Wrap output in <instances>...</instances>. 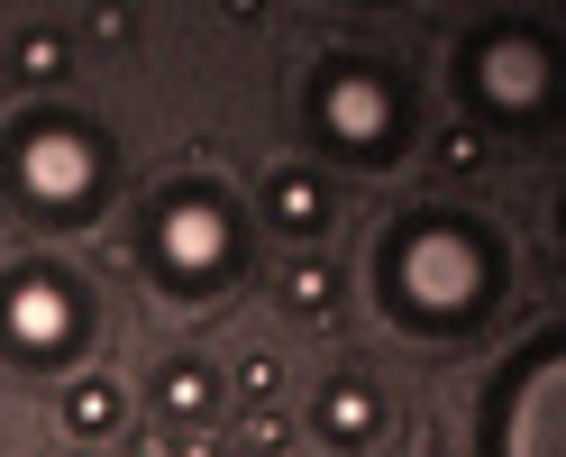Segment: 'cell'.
<instances>
[{
	"label": "cell",
	"mask_w": 566,
	"mask_h": 457,
	"mask_svg": "<svg viewBox=\"0 0 566 457\" xmlns=\"http://www.w3.org/2000/svg\"><path fill=\"white\" fill-rule=\"evenodd\" d=\"M238 210L210 193V184H174L147 220V274L174 293V302H210L238 284Z\"/></svg>",
	"instance_id": "4"
},
{
	"label": "cell",
	"mask_w": 566,
	"mask_h": 457,
	"mask_svg": "<svg viewBox=\"0 0 566 457\" xmlns=\"http://www.w3.org/2000/svg\"><path fill=\"white\" fill-rule=\"evenodd\" d=\"M92 339V302L64 266H19L0 274V347L19 366H74Z\"/></svg>",
	"instance_id": "5"
},
{
	"label": "cell",
	"mask_w": 566,
	"mask_h": 457,
	"mask_svg": "<svg viewBox=\"0 0 566 457\" xmlns=\"http://www.w3.org/2000/svg\"><path fill=\"white\" fill-rule=\"evenodd\" d=\"M274 384H283V366H274V357H247V366H238V394L256 403V412L274 403Z\"/></svg>",
	"instance_id": "14"
},
{
	"label": "cell",
	"mask_w": 566,
	"mask_h": 457,
	"mask_svg": "<svg viewBox=\"0 0 566 457\" xmlns=\"http://www.w3.org/2000/svg\"><path fill=\"white\" fill-rule=\"evenodd\" d=\"M475 457H566V339L557 330H530L512 347V366L484 384Z\"/></svg>",
	"instance_id": "3"
},
{
	"label": "cell",
	"mask_w": 566,
	"mask_h": 457,
	"mask_svg": "<svg viewBox=\"0 0 566 457\" xmlns=\"http://www.w3.org/2000/svg\"><path fill=\"white\" fill-rule=\"evenodd\" d=\"M548 83H557V64H548L539 28H484V38L467 46V92H475L484 120L530 128V120L548 111Z\"/></svg>",
	"instance_id": "7"
},
{
	"label": "cell",
	"mask_w": 566,
	"mask_h": 457,
	"mask_svg": "<svg viewBox=\"0 0 566 457\" xmlns=\"http://www.w3.org/2000/svg\"><path fill=\"white\" fill-rule=\"evenodd\" d=\"M311 420H321V439L329 448H366L375 430H384V394L366 375H329L321 384V403H311Z\"/></svg>",
	"instance_id": "8"
},
{
	"label": "cell",
	"mask_w": 566,
	"mask_h": 457,
	"mask_svg": "<svg viewBox=\"0 0 566 457\" xmlns=\"http://www.w3.org/2000/svg\"><path fill=\"white\" fill-rule=\"evenodd\" d=\"M0 184L28 220L46 229H83L101 201H111V147H101V128L64 120V111H38L10 128V147H0Z\"/></svg>",
	"instance_id": "2"
},
{
	"label": "cell",
	"mask_w": 566,
	"mask_h": 457,
	"mask_svg": "<svg viewBox=\"0 0 566 457\" xmlns=\"http://www.w3.org/2000/svg\"><path fill=\"white\" fill-rule=\"evenodd\" d=\"M10 64H19V83H55V74H64V46H55V38H19Z\"/></svg>",
	"instance_id": "13"
},
{
	"label": "cell",
	"mask_w": 566,
	"mask_h": 457,
	"mask_svg": "<svg viewBox=\"0 0 566 457\" xmlns=\"http://www.w3.org/2000/svg\"><path fill=\"white\" fill-rule=\"evenodd\" d=\"M311 128H321V147H338V156H394L402 83L384 74V64L338 55V64H321V83H311Z\"/></svg>",
	"instance_id": "6"
},
{
	"label": "cell",
	"mask_w": 566,
	"mask_h": 457,
	"mask_svg": "<svg viewBox=\"0 0 566 457\" xmlns=\"http://www.w3.org/2000/svg\"><path fill=\"white\" fill-rule=\"evenodd\" d=\"M329 210H338V193H329V174H311V165H283L274 184H265V220L283 238H321Z\"/></svg>",
	"instance_id": "9"
},
{
	"label": "cell",
	"mask_w": 566,
	"mask_h": 457,
	"mask_svg": "<svg viewBox=\"0 0 566 457\" xmlns=\"http://www.w3.org/2000/svg\"><path fill=\"white\" fill-rule=\"evenodd\" d=\"M375 302L411 339H457L503 302V238L467 210H402L375 248Z\"/></svg>",
	"instance_id": "1"
},
{
	"label": "cell",
	"mask_w": 566,
	"mask_h": 457,
	"mask_svg": "<svg viewBox=\"0 0 566 457\" xmlns=\"http://www.w3.org/2000/svg\"><path fill=\"white\" fill-rule=\"evenodd\" d=\"M119 420H128V394H119L111 375H83V384H64V430H74V439H111Z\"/></svg>",
	"instance_id": "10"
},
{
	"label": "cell",
	"mask_w": 566,
	"mask_h": 457,
	"mask_svg": "<svg viewBox=\"0 0 566 457\" xmlns=\"http://www.w3.org/2000/svg\"><path fill=\"white\" fill-rule=\"evenodd\" d=\"M156 403H165V420H210L220 412V375H210L201 357H174L156 375Z\"/></svg>",
	"instance_id": "11"
},
{
	"label": "cell",
	"mask_w": 566,
	"mask_h": 457,
	"mask_svg": "<svg viewBox=\"0 0 566 457\" xmlns=\"http://www.w3.org/2000/svg\"><path fill=\"white\" fill-rule=\"evenodd\" d=\"M283 302H293V311H302V321H321V311L338 302V274H329L321 257H302L293 274H283Z\"/></svg>",
	"instance_id": "12"
},
{
	"label": "cell",
	"mask_w": 566,
	"mask_h": 457,
	"mask_svg": "<svg viewBox=\"0 0 566 457\" xmlns=\"http://www.w3.org/2000/svg\"><path fill=\"white\" fill-rule=\"evenodd\" d=\"M247 448L274 457V448H283V420H274V412H256V420H247Z\"/></svg>",
	"instance_id": "15"
}]
</instances>
